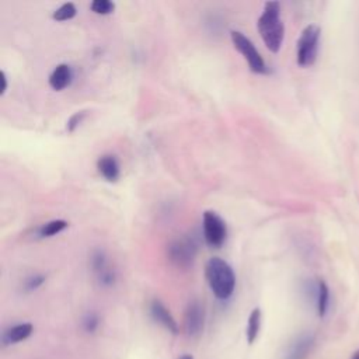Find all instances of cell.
I'll list each match as a JSON object with an SVG mask.
<instances>
[{
	"instance_id": "obj_13",
	"label": "cell",
	"mask_w": 359,
	"mask_h": 359,
	"mask_svg": "<svg viewBox=\"0 0 359 359\" xmlns=\"http://www.w3.org/2000/svg\"><path fill=\"white\" fill-rule=\"evenodd\" d=\"M314 299H316V309L320 317H324L328 311L330 306V289L323 279H318L314 285Z\"/></svg>"
},
{
	"instance_id": "obj_1",
	"label": "cell",
	"mask_w": 359,
	"mask_h": 359,
	"mask_svg": "<svg viewBox=\"0 0 359 359\" xmlns=\"http://www.w3.org/2000/svg\"><path fill=\"white\" fill-rule=\"evenodd\" d=\"M257 28L265 46L273 53L279 52L285 38V25L280 20V4L278 1H266L264 4Z\"/></svg>"
},
{
	"instance_id": "obj_16",
	"label": "cell",
	"mask_w": 359,
	"mask_h": 359,
	"mask_svg": "<svg viewBox=\"0 0 359 359\" xmlns=\"http://www.w3.org/2000/svg\"><path fill=\"white\" fill-rule=\"evenodd\" d=\"M67 227V222L62 220V219H56V220H50L45 224H42L38 229V236L41 237H52L59 234L60 231H63Z\"/></svg>"
},
{
	"instance_id": "obj_3",
	"label": "cell",
	"mask_w": 359,
	"mask_h": 359,
	"mask_svg": "<svg viewBox=\"0 0 359 359\" xmlns=\"http://www.w3.org/2000/svg\"><path fill=\"white\" fill-rule=\"evenodd\" d=\"M320 34L321 29L316 24H309L302 31L296 46V60L299 66L307 67L316 62L318 53Z\"/></svg>"
},
{
	"instance_id": "obj_23",
	"label": "cell",
	"mask_w": 359,
	"mask_h": 359,
	"mask_svg": "<svg viewBox=\"0 0 359 359\" xmlns=\"http://www.w3.org/2000/svg\"><path fill=\"white\" fill-rule=\"evenodd\" d=\"M351 359H359V349L356 352H353V355L351 356Z\"/></svg>"
},
{
	"instance_id": "obj_24",
	"label": "cell",
	"mask_w": 359,
	"mask_h": 359,
	"mask_svg": "<svg viewBox=\"0 0 359 359\" xmlns=\"http://www.w3.org/2000/svg\"><path fill=\"white\" fill-rule=\"evenodd\" d=\"M180 359H194L191 355H182Z\"/></svg>"
},
{
	"instance_id": "obj_17",
	"label": "cell",
	"mask_w": 359,
	"mask_h": 359,
	"mask_svg": "<svg viewBox=\"0 0 359 359\" xmlns=\"http://www.w3.org/2000/svg\"><path fill=\"white\" fill-rule=\"evenodd\" d=\"M77 13V8L73 3H63L60 7H57L53 13H52V18L55 21H67L72 20Z\"/></svg>"
},
{
	"instance_id": "obj_22",
	"label": "cell",
	"mask_w": 359,
	"mask_h": 359,
	"mask_svg": "<svg viewBox=\"0 0 359 359\" xmlns=\"http://www.w3.org/2000/svg\"><path fill=\"white\" fill-rule=\"evenodd\" d=\"M0 80H1V90H0V95H3L7 91V76L6 73L1 70L0 72Z\"/></svg>"
},
{
	"instance_id": "obj_20",
	"label": "cell",
	"mask_w": 359,
	"mask_h": 359,
	"mask_svg": "<svg viewBox=\"0 0 359 359\" xmlns=\"http://www.w3.org/2000/svg\"><path fill=\"white\" fill-rule=\"evenodd\" d=\"M98 324H100V318L95 313H87L83 317V328L87 332H94L98 328Z\"/></svg>"
},
{
	"instance_id": "obj_19",
	"label": "cell",
	"mask_w": 359,
	"mask_h": 359,
	"mask_svg": "<svg viewBox=\"0 0 359 359\" xmlns=\"http://www.w3.org/2000/svg\"><path fill=\"white\" fill-rule=\"evenodd\" d=\"M87 116V112L86 111H79V112H74L69 119H67V123H66V129L69 132H74L80 123L84 121V118Z\"/></svg>"
},
{
	"instance_id": "obj_6",
	"label": "cell",
	"mask_w": 359,
	"mask_h": 359,
	"mask_svg": "<svg viewBox=\"0 0 359 359\" xmlns=\"http://www.w3.org/2000/svg\"><path fill=\"white\" fill-rule=\"evenodd\" d=\"M202 227H203V237L208 245L210 247H220L227 236V227L224 220L213 210L203 212L202 219Z\"/></svg>"
},
{
	"instance_id": "obj_10",
	"label": "cell",
	"mask_w": 359,
	"mask_h": 359,
	"mask_svg": "<svg viewBox=\"0 0 359 359\" xmlns=\"http://www.w3.org/2000/svg\"><path fill=\"white\" fill-rule=\"evenodd\" d=\"M32 331H34V327L31 323H20L13 327H8L7 330L3 331L1 344L4 346H8V345L22 342L32 334Z\"/></svg>"
},
{
	"instance_id": "obj_8",
	"label": "cell",
	"mask_w": 359,
	"mask_h": 359,
	"mask_svg": "<svg viewBox=\"0 0 359 359\" xmlns=\"http://www.w3.org/2000/svg\"><path fill=\"white\" fill-rule=\"evenodd\" d=\"M91 268H93V272L95 273V276H97V279L101 285L109 286V285L114 283L115 272L108 265L107 257L102 251H95L91 255Z\"/></svg>"
},
{
	"instance_id": "obj_4",
	"label": "cell",
	"mask_w": 359,
	"mask_h": 359,
	"mask_svg": "<svg viewBox=\"0 0 359 359\" xmlns=\"http://www.w3.org/2000/svg\"><path fill=\"white\" fill-rule=\"evenodd\" d=\"M231 42L234 48L243 55V57L247 60L251 72L254 73H266V65L259 55V52L255 49L254 43L240 31H231L230 32Z\"/></svg>"
},
{
	"instance_id": "obj_7",
	"label": "cell",
	"mask_w": 359,
	"mask_h": 359,
	"mask_svg": "<svg viewBox=\"0 0 359 359\" xmlns=\"http://www.w3.org/2000/svg\"><path fill=\"white\" fill-rule=\"evenodd\" d=\"M205 325V309L198 300H191L184 314V328L189 337H196Z\"/></svg>"
},
{
	"instance_id": "obj_15",
	"label": "cell",
	"mask_w": 359,
	"mask_h": 359,
	"mask_svg": "<svg viewBox=\"0 0 359 359\" xmlns=\"http://www.w3.org/2000/svg\"><path fill=\"white\" fill-rule=\"evenodd\" d=\"M261 330V310L257 307L250 313L248 321H247V330H245V337L248 344H252L259 334Z\"/></svg>"
},
{
	"instance_id": "obj_2",
	"label": "cell",
	"mask_w": 359,
	"mask_h": 359,
	"mask_svg": "<svg viewBox=\"0 0 359 359\" xmlns=\"http://www.w3.org/2000/svg\"><path fill=\"white\" fill-rule=\"evenodd\" d=\"M205 278L212 293L219 300H227L236 287V275L233 268L222 258L213 257L205 265Z\"/></svg>"
},
{
	"instance_id": "obj_21",
	"label": "cell",
	"mask_w": 359,
	"mask_h": 359,
	"mask_svg": "<svg viewBox=\"0 0 359 359\" xmlns=\"http://www.w3.org/2000/svg\"><path fill=\"white\" fill-rule=\"evenodd\" d=\"M43 282H45V276L43 275H32V276H29L25 280L24 287H25V290L32 292V290H36Z\"/></svg>"
},
{
	"instance_id": "obj_18",
	"label": "cell",
	"mask_w": 359,
	"mask_h": 359,
	"mask_svg": "<svg viewBox=\"0 0 359 359\" xmlns=\"http://www.w3.org/2000/svg\"><path fill=\"white\" fill-rule=\"evenodd\" d=\"M91 11H94L95 14H101V15H107L114 13L115 10V3L109 1V0H94L90 4Z\"/></svg>"
},
{
	"instance_id": "obj_9",
	"label": "cell",
	"mask_w": 359,
	"mask_h": 359,
	"mask_svg": "<svg viewBox=\"0 0 359 359\" xmlns=\"http://www.w3.org/2000/svg\"><path fill=\"white\" fill-rule=\"evenodd\" d=\"M149 310H150L151 318L156 323H158L161 327H164L168 332H171V334L178 332V324H177L175 318L172 317L170 310L160 300H153L150 303Z\"/></svg>"
},
{
	"instance_id": "obj_11",
	"label": "cell",
	"mask_w": 359,
	"mask_h": 359,
	"mask_svg": "<svg viewBox=\"0 0 359 359\" xmlns=\"http://www.w3.org/2000/svg\"><path fill=\"white\" fill-rule=\"evenodd\" d=\"M98 172L108 182H115L121 175V165L114 154H104L97 160Z\"/></svg>"
},
{
	"instance_id": "obj_14",
	"label": "cell",
	"mask_w": 359,
	"mask_h": 359,
	"mask_svg": "<svg viewBox=\"0 0 359 359\" xmlns=\"http://www.w3.org/2000/svg\"><path fill=\"white\" fill-rule=\"evenodd\" d=\"M314 337L311 334H303L300 335L292 345L286 359H304L309 353L310 348L313 346Z\"/></svg>"
},
{
	"instance_id": "obj_5",
	"label": "cell",
	"mask_w": 359,
	"mask_h": 359,
	"mask_svg": "<svg viewBox=\"0 0 359 359\" xmlns=\"http://www.w3.org/2000/svg\"><path fill=\"white\" fill-rule=\"evenodd\" d=\"M198 251V243L192 236H182L168 245V258L181 268L192 265Z\"/></svg>"
},
{
	"instance_id": "obj_12",
	"label": "cell",
	"mask_w": 359,
	"mask_h": 359,
	"mask_svg": "<svg viewBox=\"0 0 359 359\" xmlns=\"http://www.w3.org/2000/svg\"><path fill=\"white\" fill-rule=\"evenodd\" d=\"M72 79H73L72 67L66 63H60L49 74V86L55 91H62L72 83Z\"/></svg>"
}]
</instances>
